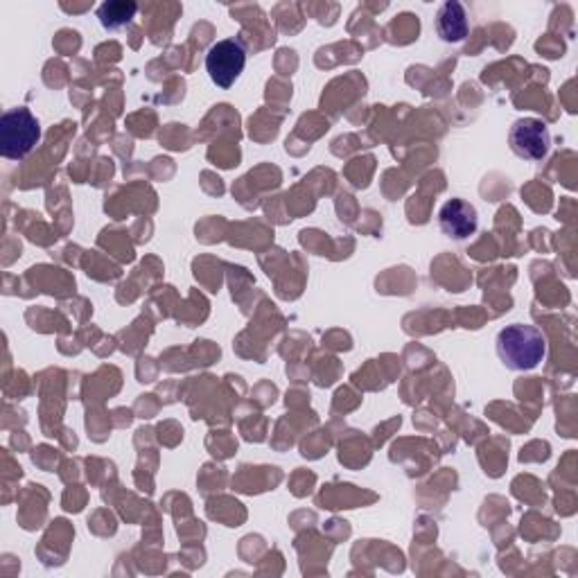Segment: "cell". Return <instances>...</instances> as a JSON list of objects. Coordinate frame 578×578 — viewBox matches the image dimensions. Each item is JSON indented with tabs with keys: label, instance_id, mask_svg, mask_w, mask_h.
<instances>
[{
	"label": "cell",
	"instance_id": "cell-7",
	"mask_svg": "<svg viewBox=\"0 0 578 578\" xmlns=\"http://www.w3.org/2000/svg\"><path fill=\"white\" fill-rule=\"evenodd\" d=\"M138 12L136 3H127V0H114V3H105L98 10V19L103 28L107 30H120L133 21Z\"/></svg>",
	"mask_w": 578,
	"mask_h": 578
},
{
	"label": "cell",
	"instance_id": "cell-2",
	"mask_svg": "<svg viewBox=\"0 0 578 578\" xmlns=\"http://www.w3.org/2000/svg\"><path fill=\"white\" fill-rule=\"evenodd\" d=\"M41 142V122L25 109H10L0 118V154L10 161H23Z\"/></svg>",
	"mask_w": 578,
	"mask_h": 578
},
{
	"label": "cell",
	"instance_id": "cell-3",
	"mask_svg": "<svg viewBox=\"0 0 578 578\" xmlns=\"http://www.w3.org/2000/svg\"><path fill=\"white\" fill-rule=\"evenodd\" d=\"M247 66V51L239 39H222L206 53V73L220 88H231Z\"/></svg>",
	"mask_w": 578,
	"mask_h": 578
},
{
	"label": "cell",
	"instance_id": "cell-1",
	"mask_svg": "<svg viewBox=\"0 0 578 578\" xmlns=\"http://www.w3.org/2000/svg\"><path fill=\"white\" fill-rule=\"evenodd\" d=\"M495 346L509 371H534L547 357L545 334L528 323H513L500 330Z\"/></svg>",
	"mask_w": 578,
	"mask_h": 578
},
{
	"label": "cell",
	"instance_id": "cell-6",
	"mask_svg": "<svg viewBox=\"0 0 578 578\" xmlns=\"http://www.w3.org/2000/svg\"><path fill=\"white\" fill-rule=\"evenodd\" d=\"M437 34L446 43H463L470 34L468 12L457 0H448L437 12Z\"/></svg>",
	"mask_w": 578,
	"mask_h": 578
},
{
	"label": "cell",
	"instance_id": "cell-4",
	"mask_svg": "<svg viewBox=\"0 0 578 578\" xmlns=\"http://www.w3.org/2000/svg\"><path fill=\"white\" fill-rule=\"evenodd\" d=\"M509 144L513 154L524 161H543L552 150L549 127L538 118H520L509 131Z\"/></svg>",
	"mask_w": 578,
	"mask_h": 578
},
{
	"label": "cell",
	"instance_id": "cell-5",
	"mask_svg": "<svg viewBox=\"0 0 578 578\" xmlns=\"http://www.w3.org/2000/svg\"><path fill=\"white\" fill-rule=\"evenodd\" d=\"M439 226L448 237L465 243L479 228V213L470 202L454 197L441 206Z\"/></svg>",
	"mask_w": 578,
	"mask_h": 578
}]
</instances>
